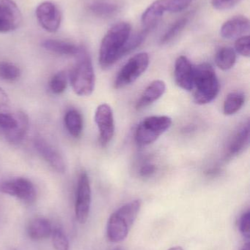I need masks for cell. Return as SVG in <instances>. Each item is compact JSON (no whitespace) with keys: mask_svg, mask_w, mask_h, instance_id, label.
Here are the masks:
<instances>
[{"mask_svg":"<svg viewBox=\"0 0 250 250\" xmlns=\"http://www.w3.org/2000/svg\"><path fill=\"white\" fill-rule=\"evenodd\" d=\"M166 91V84L163 81L155 80L151 82L144 91L136 103V108L142 109L158 101Z\"/></svg>","mask_w":250,"mask_h":250,"instance_id":"obj_17","label":"cell"},{"mask_svg":"<svg viewBox=\"0 0 250 250\" xmlns=\"http://www.w3.org/2000/svg\"><path fill=\"white\" fill-rule=\"evenodd\" d=\"M250 20L245 16H236L225 22L220 34L226 39H234L244 36L250 31Z\"/></svg>","mask_w":250,"mask_h":250,"instance_id":"obj_15","label":"cell"},{"mask_svg":"<svg viewBox=\"0 0 250 250\" xmlns=\"http://www.w3.org/2000/svg\"><path fill=\"white\" fill-rule=\"evenodd\" d=\"M215 62L217 67L221 70H230L236 64V51L231 47H223L217 51Z\"/></svg>","mask_w":250,"mask_h":250,"instance_id":"obj_21","label":"cell"},{"mask_svg":"<svg viewBox=\"0 0 250 250\" xmlns=\"http://www.w3.org/2000/svg\"><path fill=\"white\" fill-rule=\"evenodd\" d=\"M220 82L212 66L203 63L194 67V101L198 105L212 102L220 92Z\"/></svg>","mask_w":250,"mask_h":250,"instance_id":"obj_3","label":"cell"},{"mask_svg":"<svg viewBox=\"0 0 250 250\" xmlns=\"http://www.w3.org/2000/svg\"><path fill=\"white\" fill-rule=\"evenodd\" d=\"M95 122L99 131L100 144L103 147L107 146L114 134V115L108 104L98 105L95 113Z\"/></svg>","mask_w":250,"mask_h":250,"instance_id":"obj_10","label":"cell"},{"mask_svg":"<svg viewBox=\"0 0 250 250\" xmlns=\"http://www.w3.org/2000/svg\"><path fill=\"white\" fill-rule=\"evenodd\" d=\"M113 250H126L124 248H120V247H117V248H114Z\"/></svg>","mask_w":250,"mask_h":250,"instance_id":"obj_37","label":"cell"},{"mask_svg":"<svg viewBox=\"0 0 250 250\" xmlns=\"http://www.w3.org/2000/svg\"><path fill=\"white\" fill-rule=\"evenodd\" d=\"M245 102V95L242 92H231L226 97L223 105V111L227 116L233 115L243 106Z\"/></svg>","mask_w":250,"mask_h":250,"instance_id":"obj_22","label":"cell"},{"mask_svg":"<svg viewBox=\"0 0 250 250\" xmlns=\"http://www.w3.org/2000/svg\"><path fill=\"white\" fill-rule=\"evenodd\" d=\"M242 0H211L213 7L216 10H226L233 8Z\"/></svg>","mask_w":250,"mask_h":250,"instance_id":"obj_32","label":"cell"},{"mask_svg":"<svg viewBox=\"0 0 250 250\" xmlns=\"http://www.w3.org/2000/svg\"><path fill=\"white\" fill-rule=\"evenodd\" d=\"M90 10L96 16L109 17L113 16L118 10L117 4L109 1H95L89 7Z\"/></svg>","mask_w":250,"mask_h":250,"instance_id":"obj_25","label":"cell"},{"mask_svg":"<svg viewBox=\"0 0 250 250\" xmlns=\"http://www.w3.org/2000/svg\"><path fill=\"white\" fill-rule=\"evenodd\" d=\"M154 27L155 26H148V27H145V29L144 28L142 31L135 35H131L123 49V57L137 48L145 41L148 34Z\"/></svg>","mask_w":250,"mask_h":250,"instance_id":"obj_24","label":"cell"},{"mask_svg":"<svg viewBox=\"0 0 250 250\" xmlns=\"http://www.w3.org/2000/svg\"><path fill=\"white\" fill-rule=\"evenodd\" d=\"M66 129L73 138H79L83 130V120L79 111L75 109L69 110L64 117Z\"/></svg>","mask_w":250,"mask_h":250,"instance_id":"obj_20","label":"cell"},{"mask_svg":"<svg viewBox=\"0 0 250 250\" xmlns=\"http://www.w3.org/2000/svg\"><path fill=\"white\" fill-rule=\"evenodd\" d=\"M49 88L50 90L55 95H60L66 91L67 78L65 72H58L52 76L49 82Z\"/></svg>","mask_w":250,"mask_h":250,"instance_id":"obj_27","label":"cell"},{"mask_svg":"<svg viewBox=\"0 0 250 250\" xmlns=\"http://www.w3.org/2000/svg\"><path fill=\"white\" fill-rule=\"evenodd\" d=\"M51 223L47 219L38 217L29 223L27 227V234L32 240H43L52 234Z\"/></svg>","mask_w":250,"mask_h":250,"instance_id":"obj_19","label":"cell"},{"mask_svg":"<svg viewBox=\"0 0 250 250\" xmlns=\"http://www.w3.org/2000/svg\"><path fill=\"white\" fill-rule=\"evenodd\" d=\"M19 67L13 63L0 62V79L6 82H15L20 77Z\"/></svg>","mask_w":250,"mask_h":250,"instance_id":"obj_26","label":"cell"},{"mask_svg":"<svg viewBox=\"0 0 250 250\" xmlns=\"http://www.w3.org/2000/svg\"><path fill=\"white\" fill-rule=\"evenodd\" d=\"M250 142V123H245L235 133L227 147L226 158L231 159L243 152Z\"/></svg>","mask_w":250,"mask_h":250,"instance_id":"obj_16","label":"cell"},{"mask_svg":"<svg viewBox=\"0 0 250 250\" xmlns=\"http://www.w3.org/2000/svg\"><path fill=\"white\" fill-rule=\"evenodd\" d=\"M242 250H250V243H247L246 245L244 246V248H242Z\"/></svg>","mask_w":250,"mask_h":250,"instance_id":"obj_35","label":"cell"},{"mask_svg":"<svg viewBox=\"0 0 250 250\" xmlns=\"http://www.w3.org/2000/svg\"><path fill=\"white\" fill-rule=\"evenodd\" d=\"M168 250H183V248H181V247H174V248H170Z\"/></svg>","mask_w":250,"mask_h":250,"instance_id":"obj_36","label":"cell"},{"mask_svg":"<svg viewBox=\"0 0 250 250\" xmlns=\"http://www.w3.org/2000/svg\"><path fill=\"white\" fill-rule=\"evenodd\" d=\"M142 201L136 199L117 208L109 218L107 235L110 242L120 243L126 239L140 211Z\"/></svg>","mask_w":250,"mask_h":250,"instance_id":"obj_2","label":"cell"},{"mask_svg":"<svg viewBox=\"0 0 250 250\" xmlns=\"http://www.w3.org/2000/svg\"><path fill=\"white\" fill-rule=\"evenodd\" d=\"M22 23L20 9L13 0H0V33L13 32Z\"/></svg>","mask_w":250,"mask_h":250,"instance_id":"obj_12","label":"cell"},{"mask_svg":"<svg viewBox=\"0 0 250 250\" xmlns=\"http://www.w3.org/2000/svg\"><path fill=\"white\" fill-rule=\"evenodd\" d=\"M172 123V119L167 116H151L144 119L135 133L138 145L148 146L155 142L171 126Z\"/></svg>","mask_w":250,"mask_h":250,"instance_id":"obj_5","label":"cell"},{"mask_svg":"<svg viewBox=\"0 0 250 250\" xmlns=\"http://www.w3.org/2000/svg\"><path fill=\"white\" fill-rule=\"evenodd\" d=\"M9 104V98L7 94L0 87V108H4Z\"/></svg>","mask_w":250,"mask_h":250,"instance_id":"obj_34","label":"cell"},{"mask_svg":"<svg viewBox=\"0 0 250 250\" xmlns=\"http://www.w3.org/2000/svg\"><path fill=\"white\" fill-rule=\"evenodd\" d=\"M132 33V26L128 22H119L107 32L99 50V64L107 69L123 57L125 45Z\"/></svg>","mask_w":250,"mask_h":250,"instance_id":"obj_1","label":"cell"},{"mask_svg":"<svg viewBox=\"0 0 250 250\" xmlns=\"http://www.w3.org/2000/svg\"><path fill=\"white\" fill-rule=\"evenodd\" d=\"M52 243L55 250H69V242L64 232L60 229L53 230Z\"/></svg>","mask_w":250,"mask_h":250,"instance_id":"obj_29","label":"cell"},{"mask_svg":"<svg viewBox=\"0 0 250 250\" xmlns=\"http://www.w3.org/2000/svg\"><path fill=\"white\" fill-rule=\"evenodd\" d=\"M239 229L241 233L247 239L250 237V210L245 211L241 216L239 221Z\"/></svg>","mask_w":250,"mask_h":250,"instance_id":"obj_31","label":"cell"},{"mask_svg":"<svg viewBox=\"0 0 250 250\" xmlns=\"http://www.w3.org/2000/svg\"><path fill=\"white\" fill-rule=\"evenodd\" d=\"M35 14L38 23L47 32L54 33L60 29L61 12L54 3L48 1L41 3L37 7Z\"/></svg>","mask_w":250,"mask_h":250,"instance_id":"obj_11","label":"cell"},{"mask_svg":"<svg viewBox=\"0 0 250 250\" xmlns=\"http://www.w3.org/2000/svg\"><path fill=\"white\" fill-rule=\"evenodd\" d=\"M189 17H190L189 16H183L174 22L171 26L167 29L164 35L161 37L160 43L161 45H165L175 39L186 27L188 22H189Z\"/></svg>","mask_w":250,"mask_h":250,"instance_id":"obj_23","label":"cell"},{"mask_svg":"<svg viewBox=\"0 0 250 250\" xmlns=\"http://www.w3.org/2000/svg\"><path fill=\"white\" fill-rule=\"evenodd\" d=\"M0 192L27 204H32L36 199L35 186L26 178H16L3 182L0 185Z\"/></svg>","mask_w":250,"mask_h":250,"instance_id":"obj_9","label":"cell"},{"mask_svg":"<svg viewBox=\"0 0 250 250\" xmlns=\"http://www.w3.org/2000/svg\"><path fill=\"white\" fill-rule=\"evenodd\" d=\"M77 64L70 72V83L79 96H90L93 92L95 76L91 57L85 50L79 54Z\"/></svg>","mask_w":250,"mask_h":250,"instance_id":"obj_4","label":"cell"},{"mask_svg":"<svg viewBox=\"0 0 250 250\" xmlns=\"http://www.w3.org/2000/svg\"><path fill=\"white\" fill-rule=\"evenodd\" d=\"M157 170V167L153 164H145L139 170L140 176L142 177H150L152 176Z\"/></svg>","mask_w":250,"mask_h":250,"instance_id":"obj_33","label":"cell"},{"mask_svg":"<svg viewBox=\"0 0 250 250\" xmlns=\"http://www.w3.org/2000/svg\"><path fill=\"white\" fill-rule=\"evenodd\" d=\"M149 55L142 52L135 54L123 66L114 81V88L123 89L137 80L148 69Z\"/></svg>","mask_w":250,"mask_h":250,"instance_id":"obj_6","label":"cell"},{"mask_svg":"<svg viewBox=\"0 0 250 250\" xmlns=\"http://www.w3.org/2000/svg\"><path fill=\"white\" fill-rule=\"evenodd\" d=\"M41 45L46 51L63 56H79L83 49L71 42L59 40H45Z\"/></svg>","mask_w":250,"mask_h":250,"instance_id":"obj_18","label":"cell"},{"mask_svg":"<svg viewBox=\"0 0 250 250\" xmlns=\"http://www.w3.org/2000/svg\"><path fill=\"white\" fill-rule=\"evenodd\" d=\"M235 51L239 53L240 55L245 57H250V36L244 35L236 40L235 42Z\"/></svg>","mask_w":250,"mask_h":250,"instance_id":"obj_30","label":"cell"},{"mask_svg":"<svg viewBox=\"0 0 250 250\" xmlns=\"http://www.w3.org/2000/svg\"><path fill=\"white\" fill-rule=\"evenodd\" d=\"M29 128V120L23 112L16 114L0 112V129L4 132L6 140L12 144H18L24 138Z\"/></svg>","mask_w":250,"mask_h":250,"instance_id":"obj_7","label":"cell"},{"mask_svg":"<svg viewBox=\"0 0 250 250\" xmlns=\"http://www.w3.org/2000/svg\"><path fill=\"white\" fill-rule=\"evenodd\" d=\"M14 250V249H13V250Z\"/></svg>","mask_w":250,"mask_h":250,"instance_id":"obj_38","label":"cell"},{"mask_svg":"<svg viewBox=\"0 0 250 250\" xmlns=\"http://www.w3.org/2000/svg\"><path fill=\"white\" fill-rule=\"evenodd\" d=\"M175 80L176 84L186 91L193 88L194 67L185 56L178 57L175 63Z\"/></svg>","mask_w":250,"mask_h":250,"instance_id":"obj_14","label":"cell"},{"mask_svg":"<svg viewBox=\"0 0 250 250\" xmlns=\"http://www.w3.org/2000/svg\"><path fill=\"white\" fill-rule=\"evenodd\" d=\"M91 206V188L88 173L82 172L78 180L75 214L76 220L85 224L89 217Z\"/></svg>","mask_w":250,"mask_h":250,"instance_id":"obj_8","label":"cell"},{"mask_svg":"<svg viewBox=\"0 0 250 250\" xmlns=\"http://www.w3.org/2000/svg\"><path fill=\"white\" fill-rule=\"evenodd\" d=\"M161 2L165 13H179L189 7L192 0H161Z\"/></svg>","mask_w":250,"mask_h":250,"instance_id":"obj_28","label":"cell"},{"mask_svg":"<svg viewBox=\"0 0 250 250\" xmlns=\"http://www.w3.org/2000/svg\"><path fill=\"white\" fill-rule=\"evenodd\" d=\"M34 145L40 155L59 173H64L66 164L61 154L44 138L37 137Z\"/></svg>","mask_w":250,"mask_h":250,"instance_id":"obj_13","label":"cell"}]
</instances>
